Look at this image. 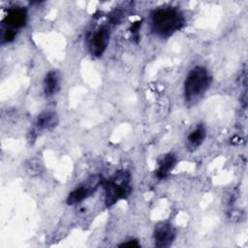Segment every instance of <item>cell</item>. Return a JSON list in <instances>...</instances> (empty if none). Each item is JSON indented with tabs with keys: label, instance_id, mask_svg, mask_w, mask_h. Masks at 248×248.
Returning a JSON list of instances; mask_svg holds the SVG:
<instances>
[{
	"label": "cell",
	"instance_id": "13",
	"mask_svg": "<svg viewBox=\"0 0 248 248\" xmlns=\"http://www.w3.org/2000/svg\"><path fill=\"white\" fill-rule=\"evenodd\" d=\"M140 28V21H137V22H135V23L131 26V33L133 34L134 37L138 38Z\"/></svg>",
	"mask_w": 248,
	"mask_h": 248
},
{
	"label": "cell",
	"instance_id": "14",
	"mask_svg": "<svg viewBox=\"0 0 248 248\" xmlns=\"http://www.w3.org/2000/svg\"><path fill=\"white\" fill-rule=\"evenodd\" d=\"M120 247H140V243L137 241V240H130L128 242H125V243H122L119 245Z\"/></svg>",
	"mask_w": 248,
	"mask_h": 248
},
{
	"label": "cell",
	"instance_id": "7",
	"mask_svg": "<svg viewBox=\"0 0 248 248\" xmlns=\"http://www.w3.org/2000/svg\"><path fill=\"white\" fill-rule=\"evenodd\" d=\"M26 17L27 14L25 9L22 7H14L8 11V14L3 20V24L6 29L16 31L25 24Z\"/></svg>",
	"mask_w": 248,
	"mask_h": 248
},
{
	"label": "cell",
	"instance_id": "3",
	"mask_svg": "<svg viewBox=\"0 0 248 248\" xmlns=\"http://www.w3.org/2000/svg\"><path fill=\"white\" fill-rule=\"evenodd\" d=\"M105 202L108 207L112 206L118 201L127 198L132 190L131 175L128 170H118L112 174L104 184Z\"/></svg>",
	"mask_w": 248,
	"mask_h": 248
},
{
	"label": "cell",
	"instance_id": "11",
	"mask_svg": "<svg viewBox=\"0 0 248 248\" xmlns=\"http://www.w3.org/2000/svg\"><path fill=\"white\" fill-rule=\"evenodd\" d=\"M59 82H60V77L57 71H49L45 78H44V93L46 96L49 97L56 93V91L59 88Z\"/></svg>",
	"mask_w": 248,
	"mask_h": 248
},
{
	"label": "cell",
	"instance_id": "8",
	"mask_svg": "<svg viewBox=\"0 0 248 248\" xmlns=\"http://www.w3.org/2000/svg\"><path fill=\"white\" fill-rule=\"evenodd\" d=\"M59 122V118L56 112L51 110L43 111L40 113L35 120V127L40 131H50L54 129Z\"/></svg>",
	"mask_w": 248,
	"mask_h": 248
},
{
	"label": "cell",
	"instance_id": "2",
	"mask_svg": "<svg viewBox=\"0 0 248 248\" xmlns=\"http://www.w3.org/2000/svg\"><path fill=\"white\" fill-rule=\"evenodd\" d=\"M211 84V76L203 66H196L188 73L183 86L185 101L189 104L198 102Z\"/></svg>",
	"mask_w": 248,
	"mask_h": 248
},
{
	"label": "cell",
	"instance_id": "5",
	"mask_svg": "<svg viewBox=\"0 0 248 248\" xmlns=\"http://www.w3.org/2000/svg\"><path fill=\"white\" fill-rule=\"evenodd\" d=\"M110 28L108 25H103L98 28L89 40V51L95 57H101L109 43Z\"/></svg>",
	"mask_w": 248,
	"mask_h": 248
},
{
	"label": "cell",
	"instance_id": "6",
	"mask_svg": "<svg viewBox=\"0 0 248 248\" xmlns=\"http://www.w3.org/2000/svg\"><path fill=\"white\" fill-rule=\"evenodd\" d=\"M176 232L170 223H159L153 232V242L156 247L165 248L172 244Z\"/></svg>",
	"mask_w": 248,
	"mask_h": 248
},
{
	"label": "cell",
	"instance_id": "10",
	"mask_svg": "<svg viewBox=\"0 0 248 248\" xmlns=\"http://www.w3.org/2000/svg\"><path fill=\"white\" fill-rule=\"evenodd\" d=\"M176 165V157L173 154H167L165 155L158 164V169L156 170V176L159 179H165L172 169Z\"/></svg>",
	"mask_w": 248,
	"mask_h": 248
},
{
	"label": "cell",
	"instance_id": "12",
	"mask_svg": "<svg viewBox=\"0 0 248 248\" xmlns=\"http://www.w3.org/2000/svg\"><path fill=\"white\" fill-rule=\"evenodd\" d=\"M24 169H25V171L29 175L36 176V175H39L43 172L44 166H43L42 162L39 159L33 158V159H30V160L25 162Z\"/></svg>",
	"mask_w": 248,
	"mask_h": 248
},
{
	"label": "cell",
	"instance_id": "4",
	"mask_svg": "<svg viewBox=\"0 0 248 248\" xmlns=\"http://www.w3.org/2000/svg\"><path fill=\"white\" fill-rule=\"evenodd\" d=\"M103 179L101 175H92L86 181L78 185V187L75 188L72 192L69 193L67 197V203L70 205H74L81 202L83 200L87 199L90 195H92L102 184Z\"/></svg>",
	"mask_w": 248,
	"mask_h": 248
},
{
	"label": "cell",
	"instance_id": "1",
	"mask_svg": "<svg viewBox=\"0 0 248 248\" xmlns=\"http://www.w3.org/2000/svg\"><path fill=\"white\" fill-rule=\"evenodd\" d=\"M185 18L182 13L172 7H162L154 10L150 15L151 31L159 37L167 38L181 29Z\"/></svg>",
	"mask_w": 248,
	"mask_h": 248
},
{
	"label": "cell",
	"instance_id": "9",
	"mask_svg": "<svg viewBox=\"0 0 248 248\" xmlns=\"http://www.w3.org/2000/svg\"><path fill=\"white\" fill-rule=\"evenodd\" d=\"M206 137V130L202 124L197 125L187 136L186 146L189 151L197 150L204 141Z\"/></svg>",
	"mask_w": 248,
	"mask_h": 248
}]
</instances>
